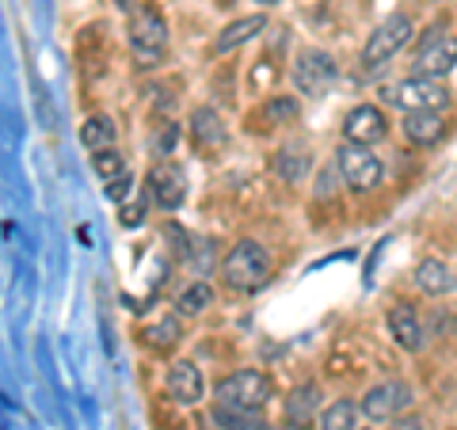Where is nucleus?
Instances as JSON below:
<instances>
[{
	"label": "nucleus",
	"mask_w": 457,
	"mask_h": 430,
	"mask_svg": "<svg viewBox=\"0 0 457 430\" xmlns=\"http://www.w3.org/2000/svg\"><path fill=\"white\" fill-rule=\"evenodd\" d=\"M203 393H206V381H203V369L195 362H176L168 369V396L176 400V404L191 408L203 400Z\"/></svg>",
	"instance_id": "12"
},
{
	"label": "nucleus",
	"mask_w": 457,
	"mask_h": 430,
	"mask_svg": "<svg viewBox=\"0 0 457 430\" xmlns=\"http://www.w3.org/2000/svg\"><path fill=\"white\" fill-rule=\"evenodd\" d=\"M213 305V290L206 282H195V285H187V290L179 294V301H176V309H179V317H203V312Z\"/></svg>",
	"instance_id": "22"
},
{
	"label": "nucleus",
	"mask_w": 457,
	"mask_h": 430,
	"mask_svg": "<svg viewBox=\"0 0 457 430\" xmlns=\"http://www.w3.org/2000/svg\"><path fill=\"white\" fill-rule=\"evenodd\" d=\"M130 187H134L130 171H122V176H119V179H111V183H107V198H111V203H122V198H126V194H130Z\"/></svg>",
	"instance_id": "28"
},
{
	"label": "nucleus",
	"mask_w": 457,
	"mask_h": 430,
	"mask_svg": "<svg viewBox=\"0 0 457 430\" xmlns=\"http://www.w3.org/2000/svg\"><path fill=\"white\" fill-rule=\"evenodd\" d=\"M141 221H145V203H137V206L126 203V206H122V225H126V228H137Z\"/></svg>",
	"instance_id": "29"
},
{
	"label": "nucleus",
	"mask_w": 457,
	"mask_h": 430,
	"mask_svg": "<svg viewBox=\"0 0 457 430\" xmlns=\"http://www.w3.org/2000/svg\"><path fill=\"white\" fill-rule=\"evenodd\" d=\"M385 130H389V122H385V114L378 107H354L343 119V137L351 145H374V141L385 137Z\"/></svg>",
	"instance_id": "11"
},
{
	"label": "nucleus",
	"mask_w": 457,
	"mask_h": 430,
	"mask_svg": "<svg viewBox=\"0 0 457 430\" xmlns=\"http://www.w3.org/2000/svg\"><path fill=\"white\" fill-rule=\"evenodd\" d=\"M416 282H420V290H423V294H431V297L450 294L453 285H457L453 270H450L446 263H438V260H423V263L416 267Z\"/></svg>",
	"instance_id": "18"
},
{
	"label": "nucleus",
	"mask_w": 457,
	"mask_h": 430,
	"mask_svg": "<svg viewBox=\"0 0 457 430\" xmlns=\"http://www.w3.org/2000/svg\"><path fill=\"white\" fill-rule=\"evenodd\" d=\"M320 408V389L317 385H302V389H294L290 400H286V423L294 426H309L312 415Z\"/></svg>",
	"instance_id": "17"
},
{
	"label": "nucleus",
	"mask_w": 457,
	"mask_h": 430,
	"mask_svg": "<svg viewBox=\"0 0 457 430\" xmlns=\"http://www.w3.org/2000/svg\"><path fill=\"white\" fill-rule=\"evenodd\" d=\"M275 171L286 179V183H297V179H305V171H309V156L302 153H290V149H282L275 156Z\"/></svg>",
	"instance_id": "24"
},
{
	"label": "nucleus",
	"mask_w": 457,
	"mask_h": 430,
	"mask_svg": "<svg viewBox=\"0 0 457 430\" xmlns=\"http://www.w3.org/2000/svg\"><path fill=\"white\" fill-rule=\"evenodd\" d=\"M130 46L137 57L145 62H156L168 46V23L156 8H137L134 20H130Z\"/></svg>",
	"instance_id": "7"
},
{
	"label": "nucleus",
	"mask_w": 457,
	"mask_h": 430,
	"mask_svg": "<svg viewBox=\"0 0 457 430\" xmlns=\"http://www.w3.org/2000/svg\"><path fill=\"white\" fill-rule=\"evenodd\" d=\"M389 332L404 351H423V324L408 305H396L389 312Z\"/></svg>",
	"instance_id": "16"
},
{
	"label": "nucleus",
	"mask_w": 457,
	"mask_h": 430,
	"mask_svg": "<svg viewBox=\"0 0 457 430\" xmlns=\"http://www.w3.org/2000/svg\"><path fill=\"white\" fill-rule=\"evenodd\" d=\"M191 137H195V145H203V149H221L228 137L221 126V114L213 107H198L191 114Z\"/></svg>",
	"instance_id": "15"
},
{
	"label": "nucleus",
	"mask_w": 457,
	"mask_h": 430,
	"mask_svg": "<svg viewBox=\"0 0 457 430\" xmlns=\"http://www.w3.org/2000/svg\"><path fill=\"white\" fill-rule=\"evenodd\" d=\"M381 95H385V103L400 107L404 114H411V111H438V107H446V99H450L438 80H427V77L400 80V84H393V88H385Z\"/></svg>",
	"instance_id": "3"
},
{
	"label": "nucleus",
	"mask_w": 457,
	"mask_h": 430,
	"mask_svg": "<svg viewBox=\"0 0 457 430\" xmlns=\"http://www.w3.org/2000/svg\"><path fill=\"white\" fill-rule=\"evenodd\" d=\"M119 4H122V8H134V4H130V0H119Z\"/></svg>",
	"instance_id": "32"
},
{
	"label": "nucleus",
	"mask_w": 457,
	"mask_h": 430,
	"mask_svg": "<svg viewBox=\"0 0 457 430\" xmlns=\"http://www.w3.org/2000/svg\"><path fill=\"white\" fill-rule=\"evenodd\" d=\"M141 339H145L153 351H171V347H176V343L183 339V324H179L176 317H164V320L149 324L145 332H141Z\"/></svg>",
	"instance_id": "21"
},
{
	"label": "nucleus",
	"mask_w": 457,
	"mask_h": 430,
	"mask_svg": "<svg viewBox=\"0 0 457 430\" xmlns=\"http://www.w3.org/2000/svg\"><path fill=\"white\" fill-rule=\"evenodd\" d=\"M145 191L161 210H179L183 198H187V176H183L179 164L156 161L145 176Z\"/></svg>",
	"instance_id": "8"
},
{
	"label": "nucleus",
	"mask_w": 457,
	"mask_h": 430,
	"mask_svg": "<svg viewBox=\"0 0 457 430\" xmlns=\"http://www.w3.org/2000/svg\"><path fill=\"white\" fill-rule=\"evenodd\" d=\"M267 31V16L260 12V16H245V20H233L228 27H221V35L213 38V54H233L240 50L245 42H252L255 35Z\"/></svg>",
	"instance_id": "13"
},
{
	"label": "nucleus",
	"mask_w": 457,
	"mask_h": 430,
	"mask_svg": "<svg viewBox=\"0 0 457 430\" xmlns=\"http://www.w3.org/2000/svg\"><path fill=\"white\" fill-rule=\"evenodd\" d=\"M393 430H423V419H416V415H411V419H396Z\"/></svg>",
	"instance_id": "30"
},
{
	"label": "nucleus",
	"mask_w": 457,
	"mask_h": 430,
	"mask_svg": "<svg viewBox=\"0 0 457 430\" xmlns=\"http://www.w3.org/2000/svg\"><path fill=\"white\" fill-rule=\"evenodd\" d=\"M221 275H225V282L233 285V290L252 294V290H260V285H267V278H270V255L263 252V244L240 240L237 248L225 255Z\"/></svg>",
	"instance_id": "1"
},
{
	"label": "nucleus",
	"mask_w": 457,
	"mask_h": 430,
	"mask_svg": "<svg viewBox=\"0 0 457 430\" xmlns=\"http://www.w3.org/2000/svg\"><path fill=\"white\" fill-rule=\"evenodd\" d=\"M404 408H411V389L404 381H381L362 400V411L370 419H396Z\"/></svg>",
	"instance_id": "10"
},
{
	"label": "nucleus",
	"mask_w": 457,
	"mask_h": 430,
	"mask_svg": "<svg viewBox=\"0 0 457 430\" xmlns=\"http://www.w3.org/2000/svg\"><path fill=\"white\" fill-rule=\"evenodd\" d=\"M114 122L107 119V114H92L88 122L80 126V141H84V149H92V153H104V149H114Z\"/></svg>",
	"instance_id": "19"
},
{
	"label": "nucleus",
	"mask_w": 457,
	"mask_h": 430,
	"mask_svg": "<svg viewBox=\"0 0 457 430\" xmlns=\"http://www.w3.org/2000/svg\"><path fill=\"white\" fill-rule=\"evenodd\" d=\"M213 423H218V426H225V430H267V423H263V411L225 408V404H218V408H213Z\"/></svg>",
	"instance_id": "20"
},
{
	"label": "nucleus",
	"mask_w": 457,
	"mask_h": 430,
	"mask_svg": "<svg viewBox=\"0 0 457 430\" xmlns=\"http://www.w3.org/2000/svg\"><path fill=\"white\" fill-rule=\"evenodd\" d=\"M260 4H267V8H270V4H278V0H260Z\"/></svg>",
	"instance_id": "31"
},
{
	"label": "nucleus",
	"mask_w": 457,
	"mask_h": 430,
	"mask_svg": "<svg viewBox=\"0 0 457 430\" xmlns=\"http://www.w3.org/2000/svg\"><path fill=\"white\" fill-rule=\"evenodd\" d=\"M411 35H416V27H411L408 16H389L374 35H370L366 50H362V65H366V69L385 65L393 54H400V50L408 46V38H411Z\"/></svg>",
	"instance_id": "5"
},
{
	"label": "nucleus",
	"mask_w": 457,
	"mask_h": 430,
	"mask_svg": "<svg viewBox=\"0 0 457 430\" xmlns=\"http://www.w3.org/2000/svg\"><path fill=\"white\" fill-rule=\"evenodd\" d=\"M176 141H179V126L176 122L156 126V134H153V156H168L171 149H176Z\"/></svg>",
	"instance_id": "27"
},
{
	"label": "nucleus",
	"mask_w": 457,
	"mask_h": 430,
	"mask_svg": "<svg viewBox=\"0 0 457 430\" xmlns=\"http://www.w3.org/2000/svg\"><path fill=\"white\" fill-rule=\"evenodd\" d=\"M336 164H339V176L347 179V187L354 191H370L381 183V161L370 145H351V141H343L339 153H336Z\"/></svg>",
	"instance_id": "6"
},
{
	"label": "nucleus",
	"mask_w": 457,
	"mask_h": 430,
	"mask_svg": "<svg viewBox=\"0 0 457 430\" xmlns=\"http://www.w3.org/2000/svg\"><path fill=\"white\" fill-rule=\"evenodd\" d=\"M359 408L351 404V400H336L332 408L320 415V430H359Z\"/></svg>",
	"instance_id": "23"
},
{
	"label": "nucleus",
	"mask_w": 457,
	"mask_h": 430,
	"mask_svg": "<svg viewBox=\"0 0 457 430\" xmlns=\"http://www.w3.org/2000/svg\"><path fill=\"white\" fill-rule=\"evenodd\" d=\"M453 65H457V38L438 35V31L427 35L423 46H420V57H416V77L438 80V77H446Z\"/></svg>",
	"instance_id": "9"
},
{
	"label": "nucleus",
	"mask_w": 457,
	"mask_h": 430,
	"mask_svg": "<svg viewBox=\"0 0 457 430\" xmlns=\"http://www.w3.org/2000/svg\"><path fill=\"white\" fill-rule=\"evenodd\" d=\"M96 171H99V179L104 183H111V179H119L126 171V161L114 149H104V153H96Z\"/></svg>",
	"instance_id": "26"
},
{
	"label": "nucleus",
	"mask_w": 457,
	"mask_h": 430,
	"mask_svg": "<svg viewBox=\"0 0 457 430\" xmlns=\"http://www.w3.org/2000/svg\"><path fill=\"white\" fill-rule=\"evenodd\" d=\"M290 77H294V88L302 95H324L336 80V57L328 50H302L294 69H290Z\"/></svg>",
	"instance_id": "4"
},
{
	"label": "nucleus",
	"mask_w": 457,
	"mask_h": 430,
	"mask_svg": "<svg viewBox=\"0 0 457 430\" xmlns=\"http://www.w3.org/2000/svg\"><path fill=\"white\" fill-rule=\"evenodd\" d=\"M270 400V377L263 369H237L233 377L218 385V404L225 408H245V411H263Z\"/></svg>",
	"instance_id": "2"
},
{
	"label": "nucleus",
	"mask_w": 457,
	"mask_h": 430,
	"mask_svg": "<svg viewBox=\"0 0 457 430\" xmlns=\"http://www.w3.org/2000/svg\"><path fill=\"white\" fill-rule=\"evenodd\" d=\"M446 134V122H442L438 111H411L404 114V137L411 145H435V141Z\"/></svg>",
	"instance_id": "14"
},
{
	"label": "nucleus",
	"mask_w": 457,
	"mask_h": 430,
	"mask_svg": "<svg viewBox=\"0 0 457 430\" xmlns=\"http://www.w3.org/2000/svg\"><path fill=\"white\" fill-rule=\"evenodd\" d=\"M263 119L270 122V126H290L294 119H297V99L294 95H275L270 103L263 107Z\"/></svg>",
	"instance_id": "25"
}]
</instances>
